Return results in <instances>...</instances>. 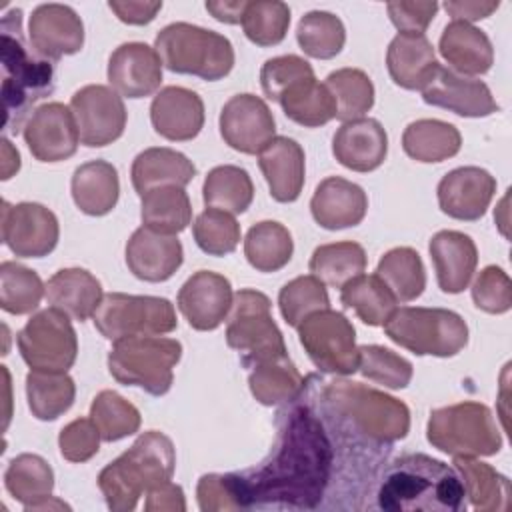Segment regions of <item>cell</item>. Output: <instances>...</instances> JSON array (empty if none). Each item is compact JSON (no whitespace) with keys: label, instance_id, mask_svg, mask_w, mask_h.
Instances as JSON below:
<instances>
[{"label":"cell","instance_id":"obj_29","mask_svg":"<svg viewBox=\"0 0 512 512\" xmlns=\"http://www.w3.org/2000/svg\"><path fill=\"white\" fill-rule=\"evenodd\" d=\"M386 66L394 84L404 90H422L434 76L438 62L426 34L398 32L388 46Z\"/></svg>","mask_w":512,"mask_h":512},{"label":"cell","instance_id":"obj_32","mask_svg":"<svg viewBox=\"0 0 512 512\" xmlns=\"http://www.w3.org/2000/svg\"><path fill=\"white\" fill-rule=\"evenodd\" d=\"M130 176L134 190L142 196L160 186L184 188L196 176V166L172 148H146L134 158Z\"/></svg>","mask_w":512,"mask_h":512},{"label":"cell","instance_id":"obj_38","mask_svg":"<svg viewBox=\"0 0 512 512\" xmlns=\"http://www.w3.org/2000/svg\"><path fill=\"white\" fill-rule=\"evenodd\" d=\"M76 386L66 372L32 370L26 376L28 408L38 420H56L74 404Z\"/></svg>","mask_w":512,"mask_h":512},{"label":"cell","instance_id":"obj_56","mask_svg":"<svg viewBox=\"0 0 512 512\" xmlns=\"http://www.w3.org/2000/svg\"><path fill=\"white\" fill-rule=\"evenodd\" d=\"M100 432L92 418H76L60 430V454L70 462H86L100 448Z\"/></svg>","mask_w":512,"mask_h":512},{"label":"cell","instance_id":"obj_52","mask_svg":"<svg viewBox=\"0 0 512 512\" xmlns=\"http://www.w3.org/2000/svg\"><path fill=\"white\" fill-rule=\"evenodd\" d=\"M358 372L376 384L390 390H400L410 384L414 368L406 358L390 348L370 344L358 346Z\"/></svg>","mask_w":512,"mask_h":512},{"label":"cell","instance_id":"obj_45","mask_svg":"<svg viewBox=\"0 0 512 512\" xmlns=\"http://www.w3.org/2000/svg\"><path fill=\"white\" fill-rule=\"evenodd\" d=\"M308 268L322 284L342 288L366 270V252L352 240L322 244L312 252Z\"/></svg>","mask_w":512,"mask_h":512},{"label":"cell","instance_id":"obj_3","mask_svg":"<svg viewBox=\"0 0 512 512\" xmlns=\"http://www.w3.org/2000/svg\"><path fill=\"white\" fill-rule=\"evenodd\" d=\"M322 412L352 440L388 446L410 430V410L404 402L360 382L334 380L322 388Z\"/></svg>","mask_w":512,"mask_h":512},{"label":"cell","instance_id":"obj_31","mask_svg":"<svg viewBox=\"0 0 512 512\" xmlns=\"http://www.w3.org/2000/svg\"><path fill=\"white\" fill-rule=\"evenodd\" d=\"M44 296L52 308L80 322L94 316L104 298L100 282L84 268L58 270L46 282Z\"/></svg>","mask_w":512,"mask_h":512},{"label":"cell","instance_id":"obj_61","mask_svg":"<svg viewBox=\"0 0 512 512\" xmlns=\"http://www.w3.org/2000/svg\"><path fill=\"white\" fill-rule=\"evenodd\" d=\"M500 2H486V0H456V2H444V10L452 16V20L458 22H476L482 18H488L492 12H496Z\"/></svg>","mask_w":512,"mask_h":512},{"label":"cell","instance_id":"obj_16","mask_svg":"<svg viewBox=\"0 0 512 512\" xmlns=\"http://www.w3.org/2000/svg\"><path fill=\"white\" fill-rule=\"evenodd\" d=\"M24 142L40 162H60L76 154L80 144L78 126L70 106L46 102L38 106L24 124Z\"/></svg>","mask_w":512,"mask_h":512},{"label":"cell","instance_id":"obj_14","mask_svg":"<svg viewBox=\"0 0 512 512\" xmlns=\"http://www.w3.org/2000/svg\"><path fill=\"white\" fill-rule=\"evenodd\" d=\"M80 142L100 148L118 140L126 128V106L122 96L104 84H88L74 92L70 100Z\"/></svg>","mask_w":512,"mask_h":512},{"label":"cell","instance_id":"obj_41","mask_svg":"<svg viewBox=\"0 0 512 512\" xmlns=\"http://www.w3.org/2000/svg\"><path fill=\"white\" fill-rule=\"evenodd\" d=\"M142 226L162 234H178L192 220L190 198L180 186H160L140 196Z\"/></svg>","mask_w":512,"mask_h":512},{"label":"cell","instance_id":"obj_9","mask_svg":"<svg viewBox=\"0 0 512 512\" xmlns=\"http://www.w3.org/2000/svg\"><path fill=\"white\" fill-rule=\"evenodd\" d=\"M426 438L450 456H492L502 448L492 410L480 402H458L432 410Z\"/></svg>","mask_w":512,"mask_h":512},{"label":"cell","instance_id":"obj_19","mask_svg":"<svg viewBox=\"0 0 512 512\" xmlns=\"http://www.w3.org/2000/svg\"><path fill=\"white\" fill-rule=\"evenodd\" d=\"M178 308L194 330H214L230 314L234 292L230 280L218 272H194L178 292Z\"/></svg>","mask_w":512,"mask_h":512},{"label":"cell","instance_id":"obj_13","mask_svg":"<svg viewBox=\"0 0 512 512\" xmlns=\"http://www.w3.org/2000/svg\"><path fill=\"white\" fill-rule=\"evenodd\" d=\"M68 318L50 306L32 314L18 332L20 356L32 370L66 372L72 368L78 354V338Z\"/></svg>","mask_w":512,"mask_h":512},{"label":"cell","instance_id":"obj_42","mask_svg":"<svg viewBox=\"0 0 512 512\" xmlns=\"http://www.w3.org/2000/svg\"><path fill=\"white\" fill-rule=\"evenodd\" d=\"M248 386L252 396L264 406H276L282 402L296 400L306 386V380L294 366V362L286 358L270 360L252 368Z\"/></svg>","mask_w":512,"mask_h":512},{"label":"cell","instance_id":"obj_5","mask_svg":"<svg viewBox=\"0 0 512 512\" xmlns=\"http://www.w3.org/2000/svg\"><path fill=\"white\" fill-rule=\"evenodd\" d=\"M176 466V452L172 440L148 430L114 462L98 474V488L114 512H130L136 508L142 494L172 480Z\"/></svg>","mask_w":512,"mask_h":512},{"label":"cell","instance_id":"obj_54","mask_svg":"<svg viewBox=\"0 0 512 512\" xmlns=\"http://www.w3.org/2000/svg\"><path fill=\"white\" fill-rule=\"evenodd\" d=\"M314 70L308 60L296 56V54H286V56H276L264 62L260 70V84L266 94V98L278 102L280 96L296 82L304 78H312Z\"/></svg>","mask_w":512,"mask_h":512},{"label":"cell","instance_id":"obj_40","mask_svg":"<svg viewBox=\"0 0 512 512\" xmlns=\"http://www.w3.org/2000/svg\"><path fill=\"white\" fill-rule=\"evenodd\" d=\"M340 300L368 326H384L398 300L376 274H360L340 288Z\"/></svg>","mask_w":512,"mask_h":512},{"label":"cell","instance_id":"obj_43","mask_svg":"<svg viewBox=\"0 0 512 512\" xmlns=\"http://www.w3.org/2000/svg\"><path fill=\"white\" fill-rule=\"evenodd\" d=\"M202 198L206 208H218L228 214H242L252 204L254 184L250 174L240 166H216L204 178Z\"/></svg>","mask_w":512,"mask_h":512},{"label":"cell","instance_id":"obj_8","mask_svg":"<svg viewBox=\"0 0 512 512\" xmlns=\"http://www.w3.org/2000/svg\"><path fill=\"white\" fill-rule=\"evenodd\" d=\"M386 336L418 356H456L468 344L464 318L446 308H396L384 324Z\"/></svg>","mask_w":512,"mask_h":512},{"label":"cell","instance_id":"obj_27","mask_svg":"<svg viewBox=\"0 0 512 512\" xmlns=\"http://www.w3.org/2000/svg\"><path fill=\"white\" fill-rule=\"evenodd\" d=\"M258 166L276 202H294L304 188L306 158L302 146L288 136H274L258 154Z\"/></svg>","mask_w":512,"mask_h":512},{"label":"cell","instance_id":"obj_36","mask_svg":"<svg viewBox=\"0 0 512 512\" xmlns=\"http://www.w3.org/2000/svg\"><path fill=\"white\" fill-rule=\"evenodd\" d=\"M4 486L24 510H36V506L52 498L54 472L42 456L20 454L10 460L4 472Z\"/></svg>","mask_w":512,"mask_h":512},{"label":"cell","instance_id":"obj_33","mask_svg":"<svg viewBox=\"0 0 512 512\" xmlns=\"http://www.w3.org/2000/svg\"><path fill=\"white\" fill-rule=\"evenodd\" d=\"M74 204L88 216L112 212L120 196L118 170L106 160H90L74 170L70 182Z\"/></svg>","mask_w":512,"mask_h":512},{"label":"cell","instance_id":"obj_53","mask_svg":"<svg viewBox=\"0 0 512 512\" xmlns=\"http://www.w3.org/2000/svg\"><path fill=\"white\" fill-rule=\"evenodd\" d=\"M192 236L202 252L210 256H224L236 250L240 242V224L234 214L218 208H206L196 216Z\"/></svg>","mask_w":512,"mask_h":512},{"label":"cell","instance_id":"obj_11","mask_svg":"<svg viewBox=\"0 0 512 512\" xmlns=\"http://www.w3.org/2000/svg\"><path fill=\"white\" fill-rule=\"evenodd\" d=\"M92 320L96 330L112 342L130 336H160L178 326L170 300L124 292L104 294Z\"/></svg>","mask_w":512,"mask_h":512},{"label":"cell","instance_id":"obj_55","mask_svg":"<svg viewBox=\"0 0 512 512\" xmlns=\"http://www.w3.org/2000/svg\"><path fill=\"white\" fill-rule=\"evenodd\" d=\"M476 308L488 314H504L512 306V282L498 266H486L472 284Z\"/></svg>","mask_w":512,"mask_h":512},{"label":"cell","instance_id":"obj_37","mask_svg":"<svg viewBox=\"0 0 512 512\" xmlns=\"http://www.w3.org/2000/svg\"><path fill=\"white\" fill-rule=\"evenodd\" d=\"M284 114L306 128H318L336 118V102L326 84L316 76L292 84L278 100Z\"/></svg>","mask_w":512,"mask_h":512},{"label":"cell","instance_id":"obj_63","mask_svg":"<svg viewBox=\"0 0 512 512\" xmlns=\"http://www.w3.org/2000/svg\"><path fill=\"white\" fill-rule=\"evenodd\" d=\"M20 168V154L18 150L10 144V140L2 138V180L12 178L14 172Z\"/></svg>","mask_w":512,"mask_h":512},{"label":"cell","instance_id":"obj_30","mask_svg":"<svg viewBox=\"0 0 512 512\" xmlns=\"http://www.w3.org/2000/svg\"><path fill=\"white\" fill-rule=\"evenodd\" d=\"M438 48L450 70L468 78L486 74L494 64V48L490 38L484 30L468 22L452 20L446 24Z\"/></svg>","mask_w":512,"mask_h":512},{"label":"cell","instance_id":"obj_7","mask_svg":"<svg viewBox=\"0 0 512 512\" xmlns=\"http://www.w3.org/2000/svg\"><path fill=\"white\" fill-rule=\"evenodd\" d=\"M182 344L162 336H130L116 340L108 352V370L124 386H138L152 396L172 388Z\"/></svg>","mask_w":512,"mask_h":512},{"label":"cell","instance_id":"obj_6","mask_svg":"<svg viewBox=\"0 0 512 512\" xmlns=\"http://www.w3.org/2000/svg\"><path fill=\"white\" fill-rule=\"evenodd\" d=\"M154 50L170 72L198 76L208 82L228 76L234 68L232 42L220 32L188 22L164 26L154 40Z\"/></svg>","mask_w":512,"mask_h":512},{"label":"cell","instance_id":"obj_17","mask_svg":"<svg viewBox=\"0 0 512 512\" xmlns=\"http://www.w3.org/2000/svg\"><path fill=\"white\" fill-rule=\"evenodd\" d=\"M274 132V116L260 96L236 94L222 106L220 134L230 148L242 154H260Z\"/></svg>","mask_w":512,"mask_h":512},{"label":"cell","instance_id":"obj_50","mask_svg":"<svg viewBox=\"0 0 512 512\" xmlns=\"http://www.w3.org/2000/svg\"><path fill=\"white\" fill-rule=\"evenodd\" d=\"M240 24L250 42L258 46H276L288 32L290 8L278 0L248 2Z\"/></svg>","mask_w":512,"mask_h":512},{"label":"cell","instance_id":"obj_28","mask_svg":"<svg viewBox=\"0 0 512 512\" xmlns=\"http://www.w3.org/2000/svg\"><path fill=\"white\" fill-rule=\"evenodd\" d=\"M428 250L442 292L458 294L468 288L478 264V250L468 234L440 230L432 236Z\"/></svg>","mask_w":512,"mask_h":512},{"label":"cell","instance_id":"obj_44","mask_svg":"<svg viewBox=\"0 0 512 512\" xmlns=\"http://www.w3.org/2000/svg\"><path fill=\"white\" fill-rule=\"evenodd\" d=\"M376 276L390 288L398 302H412L426 288L422 258L408 246L388 250L376 266Z\"/></svg>","mask_w":512,"mask_h":512},{"label":"cell","instance_id":"obj_18","mask_svg":"<svg viewBox=\"0 0 512 512\" xmlns=\"http://www.w3.org/2000/svg\"><path fill=\"white\" fill-rule=\"evenodd\" d=\"M32 50L50 62L70 56L84 46V24L66 4H40L32 10L28 22Z\"/></svg>","mask_w":512,"mask_h":512},{"label":"cell","instance_id":"obj_1","mask_svg":"<svg viewBox=\"0 0 512 512\" xmlns=\"http://www.w3.org/2000/svg\"><path fill=\"white\" fill-rule=\"evenodd\" d=\"M334 448L324 420L308 402L278 414V436L270 456L256 468L232 472L240 510H312L330 482Z\"/></svg>","mask_w":512,"mask_h":512},{"label":"cell","instance_id":"obj_23","mask_svg":"<svg viewBox=\"0 0 512 512\" xmlns=\"http://www.w3.org/2000/svg\"><path fill=\"white\" fill-rule=\"evenodd\" d=\"M184 250L176 234L140 226L126 244V266L144 282H164L182 266Z\"/></svg>","mask_w":512,"mask_h":512},{"label":"cell","instance_id":"obj_59","mask_svg":"<svg viewBox=\"0 0 512 512\" xmlns=\"http://www.w3.org/2000/svg\"><path fill=\"white\" fill-rule=\"evenodd\" d=\"M108 8L118 16V20L134 26L148 24L156 18V14L162 10V2H142V0H112L108 2Z\"/></svg>","mask_w":512,"mask_h":512},{"label":"cell","instance_id":"obj_26","mask_svg":"<svg viewBox=\"0 0 512 512\" xmlns=\"http://www.w3.org/2000/svg\"><path fill=\"white\" fill-rule=\"evenodd\" d=\"M368 210L366 192L340 176L324 178L310 200L312 218L326 230L358 226Z\"/></svg>","mask_w":512,"mask_h":512},{"label":"cell","instance_id":"obj_48","mask_svg":"<svg viewBox=\"0 0 512 512\" xmlns=\"http://www.w3.org/2000/svg\"><path fill=\"white\" fill-rule=\"evenodd\" d=\"M44 294L46 284L34 270L10 260L0 264V306L4 312L16 316L30 314L38 308Z\"/></svg>","mask_w":512,"mask_h":512},{"label":"cell","instance_id":"obj_57","mask_svg":"<svg viewBox=\"0 0 512 512\" xmlns=\"http://www.w3.org/2000/svg\"><path fill=\"white\" fill-rule=\"evenodd\" d=\"M198 506L204 512L216 510H240L236 492L228 474H204L196 488Z\"/></svg>","mask_w":512,"mask_h":512},{"label":"cell","instance_id":"obj_46","mask_svg":"<svg viewBox=\"0 0 512 512\" xmlns=\"http://www.w3.org/2000/svg\"><path fill=\"white\" fill-rule=\"evenodd\" d=\"M336 102V118L350 122L364 118L374 106V84L364 70L340 68L328 74L324 82Z\"/></svg>","mask_w":512,"mask_h":512},{"label":"cell","instance_id":"obj_47","mask_svg":"<svg viewBox=\"0 0 512 512\" xmlns=\"http://www.w3.org/2000/svg\"><path fill=\"white\" fill-rule=\"evenodd\" d=\"M296 40L304 54L310 58L330 60L344 48L346 30L336 14L326 10H312L300 18Z\"/></svg>","mask_w":512,"mask_h":512},{"label":"cell","instance_id":"obj_35","mask_svg":"<svg viewBox=\"0 0 512 512\" xmlns=\"http://www.w3.org/2000/svg\"><path fill=\"white\" fill-rule=\"evenodd\" d=\"M462 136L450 122L422 118L410 122L402 134L404 152L416 162H444L460 152Z\"/></svg>","mask_w":512,"mask_h":512},{"label":"cell","instance_id":"obj_34","mask_svg":"<svg viewBox=\"0 0 512 512\" xmlns=\"http://www.w3.org/2000/svg\"><path fill=\"white\" fill-rule=\"evenodd\" d=\"M454 468L462 478L464 492L474 510L502 512L510 508V482L490 464L472 456H454Z\"/></svg>","mask_w":512,"mask_h":512},{"label":"cell","instance_id":"obj_25","mask_svg":"<svg viewBox=\"0 0 512 512\" xmlns=\"http://www.w3.org/2000/svg\"><path fill=\"white\" fill-rule=\"evenodd\" d=\"M332 154L354 172H372L386 160L388 134L374 118L342 122L332 138Z\"/></svg>","mask_w":512,"mask_h":512},{"label":"cell","instance_id":"obj_22","mask_svg":"<svg viewBox=\"0 0 512 512\" xmlns=\"http://www.w3.org/2000/svg\"><path fill=\"white\" fill-rule=\"evenodd\" d=\"M108 82L124 98L152 96L162 84V60L144 42L120 44L108 60Z\"/></svg>","mask_w":512,"mask_h":512},{"label":"cell","instance_id":"obj_4","mask_svg":"<svg viewBox=\"0 0 512 512\" xmlns=\"http://www.w3.org/2000/svg\"><path fill=\"white\" fill-rule=\"evenodd\" d=\"M2 104L4 130L18 132L30 118V108L54 90V66L24 42L22 10L8 12L2 22Z\"/></svg>","mask_w":512,"mask_h":512},{"label":"cell","instance_id":"obj_58","mask_svg":"<svg viewBox=\"0 0 512 512\" xmlns=\"http://www.w3.org/2000/svg\"><path fill=\"white\" fill-rule=\"evenodd\" d=\"M388 16L392 24L400 32H414V34H424L428 24L438 12V4L432 2H388L386 4Z\"/></svg>","mask_w":512,"mask_h":512},{"label":"cell","instance_id":"obj_39","mask_svg":"<svg viewBox=\"0 0 512 512\" xmlns=\"http://www.w3.org/2000/svg\"><path fill=\"white\" fill-rule=\"evenodd\" d=\"M294 252L292 234L274 220L254 224L244 238V256L258 272H276L284 268Z\"/></svg>","mask_w":512,"mask_h":512},{"label":"cell","instance_id":"obj_12","mask_svg":"<svg viewBox=\"0 0 512 512\" xmlns=\"http://www.w3.org/2000/svg\"><path fill=\"white\" fill-rule=\"evenodd\" d=\"M298 336L318 370L340 376L358 370L356 330L342 312L324 308L310 314L300 322Z\"/></svg>","mask_w":512,"mask_h":512},{"label":"cell","instance_id":"obj_62","mask_svg":"<svg viewBox=\"0 0 512 512\" xmlns=\"http://www.w3.org/2000/svg\"><path fill=\"white\" fill-rule=\"evenodd\" d=\"M248 0H220V2H206V10L224 24H238L246 12Z\"/></svg>","mask_w":512,"mask_h":512},{"label":"cell","instance_id":"obj_51","mask_svg":"<svg viewBox=\"0 0 512 512\" xmlns=\"http://www.w3.org/2000/svg\"><path fill=\"white\" fill-rule=\"evenodd\" d=\"M278 306L286 324L298 328L300 322L310 314L330 308L326 284H322L312 274L298 276L282 286L278 294Z\"/></svg>","mask_w":512,"mask_h":512},{"label":"cell","instance_id":"obj_2","mask_svg":"<svg viewBox=\"0 0 512 512\" xmlns=\"http://www.w3.org/2000/svg\"><path fill=\"white\" fill-rule=\"evenodd\" d=\"M466 492L456 468L426 454H406L384 468L376 500L386 512L466 508Z\"/></svg>","mask_w":512,"mask_h":512},{"label":"cell","instance_id":"obj_60","mask_svg":"<svg viewBox=\"0 0 512 512\" xmlns=\"http://www.w3.org/2000/svg\"><path fill=\"white\" fill-rule=\"evenodd\" d=\"M146 510L148 512H182L186 510L184 492L178 484H172L170 480L152 488L146 492Z\"/></svg>","mask_w":512,"mask_h":512},{"label":"cell","instance_id":"obj_21","mask_svg":"<svg viewBox=\"0 0 512 512\" xmlns=\"http://www.w3.org/2000/svg\"><path fill=\"white\" fill-rule=\"evenodd\" d=\"M496 192V178L478 166L450 170L438 182V204L444 214L456 220H480Z\"/></svg>","mask_w":512,"mask_h":512},{"label":"cell","instance_id":"obj_49","mask_svg":"<svg viewBox=\"0 0 512 512\" xmlns=\"http://www.w3.org/2000/svg\"><path fill=\"white\" fill-rule=\"evenodd\" d=\"M90 418L104 442H116L132 436L138 432L142 420L138 408L114 390H102L96 394L90 406Z\"/></svg>","mask_w":512,"mask_h":512},{"label":"cell","instance_id":"obj_15","mask_svg":"<svg viewBox=\"0 0 512 512\" xmlns=\"http://www.w3.org/2000/svg\"><path fill=\"white\" fill-rule=\"evenodd\" d=\"M60 236L56 214L38 202H2V242L20 258L48 256Z\"/></svg>","mask_w":512,"mask_h":512},{"label":"cell","instance_id":"obj_10","mask_svg":"<svg viewBox=\"0 0 512 512\" xmlns=\"http://www.w3.org/2000/svg\"><path fill=\"white\" fill-rule=\"evenodd\" d=\"M270 298L258 290H238L226 326V344L238 352L242 366L286 358V344L270 314Z\"/></svg>","mask_w":512,"mask_h":512},{"label":"cell","instance_id":"obj_24","mask_svg":"<svg viewBox=\"0 0 512 512\" xmlns=\"http://www.w3.org/2000/svg\"><path fill=\"white\" fill-rule=\"evenodd\" d=\"M150 120L162 138L186 142L196 138L204 126V102L194 90L166 86L150 104Z\"/></svg>","mask_w":512,"mask_h":512},{"label":"cell","instance_id":"obj_20","mask_svg":"<svg viewBox=\"0 0 512 512\" xmlns=\"http://www.w3.org/2000/svg\"><path fill=\"white\" fill-rule=\"evenodd\" d=\"M422 100L464 118H484L498 112V102L482 80L462 76L440 64L422 88Z\"/></svg>","mask_w":512,"mask_h":512}]
</instances>
